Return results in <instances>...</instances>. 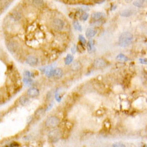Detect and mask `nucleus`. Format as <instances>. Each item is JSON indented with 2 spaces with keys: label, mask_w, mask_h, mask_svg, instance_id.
Instances as JSON below:
<instances>
[{
  "label": "nucleus",
  "mask_w": 147,
  "mask_h": 147,
  "mask_svg": "<svg viewBox=\"0 0 147 147\" xmlns=\"http://www.w3.org/2000/svg\"><path fill=\"white\" fill-rule=\"evenodd\" d=\"M133 41V35L129 32H123L119 38V44L121 47L129 46Z\"/></svg>",
  "instance_id": "nucleus-1"
},
{
  "label": "nucleus",
  "mask_w": 147,
  "mask_h": 147,
  "mask_svg": "<svg viewBox=\"0 0 147 147\" xmlns=\"http://www.w3.org/2000/svg\"><path fill=\"white\" fill-rule=\"evenodd\" d=\"M60 124V119L57 116H49L45 121V125L48 128H55Z\"/></svg>",
  "instance_id": "nucleus-2"
},
{
  "label": "nucleus",
  "mask_w": 147,
  "mask_h": 147,
  "mask_svg": "<svg viewBox=\"0 0 147 147\" xmlns=\"http://www.w3.org/2000/svg\"><path fill=\"white\" fill-rule=\"evenodd\" d=\"M107 66V61L102 58L96 59L93 62V66L96 69H102L106 67Z\"/></svg>",
  "instance_id": "nucleus-3"
},
{
  "label": "nucleus",
  "mask_w": 147,
  "mask_h": 147,
  "mask_svg": "<svg viewBox=\"0 0 147 147\" xmlns=\"http://www.w3.org/2000/svg\"><path fill=\"white\" fill-rule=\"evenodd\" d=\"M52 26L54 27V28L56 29L57 30H61L65 27V22L62 19H55L54 21H52Z\"/></svg>",
  "instance_id": "nucleus-4"
},
{
  "label": "nucleus",
  "mask_w": 147,
  "mask_h": 147,
  "mask_svg": "<svg viewBox=\"0 0 147 147\" xmlns=\"http://www.w3.org/2000/svg\"><path fill=\"white\" fill-rule=\"evenodd\" d=\"M27 93V96H28L29 97L36 98L39 95V90L38 88H35V87H32V88H29Z\"/></svg>",
  "instance_id": "nucleus-5"
},
{
  "label": "nucleus",
  "mask_w": 147,
  "mask_h": 147,
  "mask_svg": "<svg viewBox=\"0 0 147 147\" xmlns=\"http://www.w3.org/2000/svg\"><path fill=\"white\" fill-rule=\"evenodd\" d=\"M26 62L30 66H35L38 64V59L36 57L29 55L27 57Z\"/></svg>",
  "instance_id": "nucleus-6"
},
{
  "label": "nucleus",
  "mask_w": 147,
  "mask_h": 147,
  "mask_svg": "<svg viewBox=\"0 0 147 147\" xmlns=\"http://www.w3.org/2000/svg\"><path fill=\"white\" fill-rule=\"evenodd\" d=\"M7 48L10 52L14 53L19 49V45H18L17 43L15 42V41H10L9 43H7Z\"/></svg>",
  "instance_id": "nucleus-7"
},
{
  "label": "nucleus",
  "mask_w": 147,
  "mask_h": 147,
  "mask_svg": "<svg viewBox=\"0 0 147 147\" xmlns=\"http://www.w3.org/2000/svg\"><path fill=\"white\" fill-rule=\"evenodd\" d=\"M103 13H100V12H96V13H94L91 15V21H93V22H96V21L101 20L102 18H103Z\"/></svg>",
  "instance_id": "nucleus-8"
},
{
  "label": "nucleus",
  "mask_w": 147,
  "mask_h": 147,
  "mask_svg": "<svg viewBox=\"0 0 147 147\" xmlns=\"http://www.w3.org/2000/svg\"><path fill=\"white\" fill-rule=\"evenodd\" d=\"M134 11L131 9H126V10H124L122 11H121L120 13V15L122 16V17H129V16H131L133 14Z\"/></svg>",
  "instance_id": "nucleus-9"
},
{
  "label": "nucleus",
  "mask_w": 147,
  "mask_h": 147,
  "mask_svg": "<svg viewBox=\"0 0 147 147\" xmlns=\"http://www.w3.org/2000/svg\"><path fill=\"white\" fill-rule=\"evenodd\" d=\"M10 18L13 20V21H19L21 19V15L19 12L18 11H13L11 14H10Z\"/></svg>",
  "instance_id": "nucleus-10"
},
{
  "label": "nucleus",
  "mask_w": 147,
  "mask_h": 147,
  "mask_svg": "<svg viewBox=\"0 0 147 147\" xmlns=\"http://www.w3.org/2000/svg\"><path fill=\"white\" fill-rule=\"evenodd\" d=\"M63 76V70L60 69H55L53 71V77L57 79H59Z\"/></svg>",
  "instance_id": "nucleus-11"
},
{
  "label": "nucleus",
  "mask_w": 147,
  "mask_h": 147,
  "mask_svg": "<svg viewBox=\"0 0 147 147\" xmlns=\"http://www.w3.org/2000/svg\"><path fill=\"white\" fill-rule=\"evenodd\" d=\"M58 132L56 131V130H52V131H51L50 133H49V138L51 139V140H52V139H55V142L57 141V140H58Z\"/></svg>",
  "instance_id": "nucleus-12"
},
{
  "label": "nucleus",
  "mask_w": 147,
  "mask_h": 147,
  "mask_svg": "<svg viewBox=\"0 0 147 147\" xmlns=\"http://www.w3.org/2000/svg\"><path fill=\"white\" fill-rule=\"evenodd\" d=\"M96 30L94 29L89 28L86 31V37L88 38H93V36L96 35Z\"/></svg>",
  "instance_id": "nucleus-13"
},
{
  "label": "nucleus",
  "mask_w": 147,
  "mask_h": 147,
  "mask_svg": "<svg viewBox=\"0 0 147 147\" xmlns=\"http://www.w3.org/2000/svg\"><path fill=\"white\" fill-rule=\"evenodd\" d=\"M146 0H136L133 2V5L137 7H143Z\"/></svg>",
  "instance_id": "nucleus-14"
},
{
  "label": "nucleus",
  "mask_w": 147,
  "mask_h": 147,
  "mask_svg": "<svg viewBox=\"0 0 147 147\" xmlns=\"http://www.w3.org/2000/svg\"><path fill=\"white\" fill-rule=\"evenodd\" d=\"M19 102H20V104L21 105H23V106H26V105H27L29 104V99L27 97H26V96H21L19 99Z\"/></svg>",
  "instance_id": "nucleus-15"
},
{
  "label": "nucleus",
  "mask_w": 147,
  "mask_h": 147,
  "mask_svg": "<svg viewBox=\"0 0 147 147\" xmlns=\"http://www.w3.org/2000/svg\"><path fill=\"white\" fill-rule=\"evenodd\" d=\"M80 68H81V64L78 61L74 62V63H72L71 66V69L73 71H78Z\"/></svg>",
  "instance_id": "nucleus-16"
},
{
  "label": "nucleus",
  "mask_w": 147,
  "mask_h": 147,
  "mask_svg": "<svg viewBox=\"0 0 147 147\" xmlns=\"http://www.w3.org/2000/svg\"><path fill=\"white\" fill-rule=\"evenodd\" d=\"M32 3L38 7H42L44 4L43 0H32Z\"/></svg>",
  "instance_id": "nucleus-17"
},
{
  "label": "nucleus",
  "mask_w": 147,
  "mask_h": 147,
  "mask_svg": "<svg viewBox=\"0 0 147 147\" xmlns=\"http://www.w3.org/2000/svg\"><path fill=\"white\" fill-rule=\"evenodd\" d=\"M43 113H44L43 108H39V109H38V110L35 111V116L36 118H41L43 115Z\"/></svg>",
  "instance_id": "nucleus-18"
},
{
  "label": "nucleus",
  "mask_w": 147,
  "mask_h": 147,
  "mask_svg": "<svg viewBox=\"0 0 147 147\" xmlns=\"http://www.w3.org/2000/svg\"><path fill=\"white\" fill-rule=\"evenodd\" d=\"M73 60H74L73 56H71L70 55H68L67 57L65 58V63H66V65H69V64H70V63L73 62Z\"/></svg>",
  "instance_id": "nucleus-19"
},
{
  "label": "nucleus",
  "mask_w": 147,
  "mask_h": 147,
  "mask_svg": "<svg viewBox=\"0 0 147 147\" xmlns=\"http://www.w3.org/2000/svg\"><path fill=\"white\" fill-rule=\"evenodd\" d=\"M73 24H74V27L75 29H77L78 31H80V32L82 31V27H81V26H80V24L78 21H74L73 22Z\"/></svg>",
  "instance_id": "nucleus-20"
},
{
  "label": "nucleus",
  "mask_w": 147,
  "mask_h": 147,
  "mask_svg": "<svg viewBox=\"0 0 147 147\" xmlns=\"http://www.w3.org/2000/svg\"><path fill=\"white\" fill-rule=\"evenodd\" d=\"M88 49L89 50V52H91V51H94L95 50V48L93 47V41H90L88 43Z\"/></svg>",
  "instance_id": "nucleus-21"
},
{
  "label": "nucleus",
  "mask_w": 147,
  "mask_h": 147,
  "mask_svg": "<svg viewBox=\"0 0 147 147\" xmlns=\"http://www.w3.org/2000/svg\"><path fill=\"white\" fill-rule=\"evenodd\" d=\"M79 41L81 43V45L84 46L86 44V41H85V38H84V37L83 35H79Z\"/></svg>",
  "instance_id": "nucleus-22"
},
{
  "label": "nucleus",
  "mask_w": 147,
  "mask_h": 147,
  "mask_svg": "<svg viewBox=\"0 0 147 147\" xmlns=\"http://www.w3.org/2000/svg\"><path fill=\"white\" fill-rule=\"evenodd\" d=\"M117 59L119 60H127L128 59H127V57H126L125 55H122V54H121V55H119L118 57H117Z\"/></svg>",
  "instance_id": "nucleus-23"
},
{
  "label": "nucleus",
  "mask_w": 147,
  "mask_h": 147,
  "mask_svg": "<svg viewBox=\"0 0 147 147\" xmlns=\"http://www.w3.org/2000/svg\"><path fill=\"white\" fill-rule=\"evenodd\" d=\"M88 16H89V15L88 14V13H83V15H81V16H80V19L82 20V21H86L87 19H88Z\"/></svg>",
  "instance_id": "nucleus-24"
},
{
  "label": "nucleus",
  "mask_w": 147,
  "mask_h": 147,
  "mask_svg": "<svg viewBox=\"0 0 147 147\" xmlns=\"http://www.w3.org/2000/svg\"><path fill=\"white\" fill-rule=\"evenodd\" d=\"M24 83L27 85H31L32 83V79H30L29 77H25L24 79Z\"/></svg>",
  "instance_id": "nucleus-25"
},
{
  "label": "nucleus",
  "mask_w": 147,
  "mask_h": 147,
  "mask_svg": "<svg viewBox=\"0 0 147 147\" xmlns=\"http://www.w3.org/2000/svg\"><path fill=\"white\" fill-rule=\"evenodd\" d=\"M112 146H115V147H124V146H125V145H124V144H123V143H113Z\"/></svg>",
  "instance_id": "nucleus-26"
},
{
  "label": "nucleus",
  "mask_w": 147,
  "mask_h": 147,
  "mask_svg": "<svg viewBox=\"0 0 147 147\" xmlns=\"http://www.w3.org/2000/svg\"><path fill=\"white\" fill-rule=\"evenodd\" d=\"M105 0H93V2L96 4H102L105 2Z\"/></svg>",
  "instance_id": "nucleus-27"
},
{
  "label": "nucleus",
  "mask_w": 147,
  "mask_h": 147,
  "mask_svg": "<svg viewBox=\"0 0 147 147\" xmlns=\"http://www.w3.org/2000/svg\"><path fill=\"white\" fill-rule=\"evenodd\" d=\"M24 75L27 76V77H29L31 76V74H30V73H29V71H25V72H24Z\"/></svg>",
  "instance_id": "nucleus-28"
},
{
  "label": "nucleus",
  "mask_w": 147,
  "mask_h": 147,
  "mask_svg": "<svg viewBox=\"0 0 147 147\" xmlns=\"http://www.w3.org/2000/svg\"><path fill=\"white\" fill-rule=\"evenodd\" d=\"M19 146V144L18 143H12L11 145H10V146Z\"/></svg>",
  "instance_id": "nucleus-29"
},
{
  "label": "nucleus",
  "mask_w": 147,
  "mask_h": 147,
  "mask_svg": "<svg viewBox=\"0 0 147 147\" xmlns=\"http://www.w3.org/2000/svg\"><path fill=\"white\" fill-rule=\"evenodd\" d=\"M140 61H143V62H141L142 63H147V62H146L147 60H142V59H140Z\"/></svg>",
  "instance_id": "nucleus-30"
},
{
  "label": "nucleus",
  "mask_w": 147,
  "mask_h": 147,
  "mask_svg": "<svg viewBox=\"0 0 147 147\" xmlns=\"http://www.w3.org/2000/svg\"><path fill=\"white\" fill-rule=\"evenodd\" d=\"M75 46H74V47H73V48H72V50H71V51H72V52H73V53H75V52H76V50H75Z\"/></svg>",
  "instance_id": "nucleus-31"
},
{
  "label": "nucleus",
  "mask_w": 147,
  "mask_h": 147,
  "mask_svg": "<svg viewBox=\"0 0 147 147\" xmlns=\"http://www.w3.org/2000/svg\"><path fill=\"white\" fill-rule=\"evenodd\" d=\"M126 1V2H127V3H130L133 0H125Z\"/></svg>",
  "instance_id": "nucleus-32"
}]
</instances>
